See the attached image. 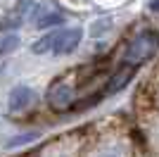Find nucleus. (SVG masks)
Instances as JSON below:
<instances>
[{"instance_id": "f257e3e1", "label": "nucleus", "mask_w": 159, "mask_h": 157, "mask_svg": "<svg viewBox=\"0 0 159 157\" xmlns=\"http://www.w3.org/2000/svg\"><path fill=\"white\" fill-rule=\"evenodd\" d=\"M159 48V33L152 31V29H145V31H140L135 38L128 43L126 52H124V62L128 67H138L143 64L145 59H150L157 52Z\"/></svg>"}, {"instance_id": "f03ea898", "label": "nucleus", "mask_w": 159, "mask_h": 157, "mask_svg": "<svg viewBox=\"0 0 159 157\" xmlns=\"http://www.w3.org/2000/svg\"><path fill=\"white\" fill-rule=\"evenodd\" d=\"M81 29H60L55 31V40H52V52L57 55H69L79 48L81 43Z\"/></svg>"}, {"instance_id": "7ed1b4c3", "label": "nucleus", "mask_w": 159, "mask_h": 157, "mask_svg": "<svg viewBox=\"0 0 159 157\" xmlns=\"http://www.w3.org/2000/svg\"><path fill=\"white\" fill-rule=\"evenodd\" d=\"M48 105H50L52 110H57V112L69 110V107L74 105V91H71V86L62 83V81L52 83V86H50V91H48Z\"/></svg>"}, {"instance_id": "20e7f679", "label": "nucleus", "mask_w": 159, "mask_h": 157, "mask_svg": "<svg viewBox=\"0 0 159 157\" xmlns=\"http://www.w3.org/2000/svg\"><path fill=\"white\" fill-rule=\"evenodd\" d=\"M31 100H33V91L29 86H14L12 93H10V98H7V105H10L12 112H21L31 105Z\"/></svg>"}, {"instance_id": "39448f33", "label": "nucleus", "mask_w": 159, "mask_h": 157, "mask_svg": "<svg viewBox=\"0 0 159 157\" xmlns=\"http://www.w3.org/2000/svg\"><path fill=\"white\" fill-rule=\"evenodd\" d=\"M131 76H133V67L126 64V69H119V72L109 78V83H107L105 93H116V91H121V88H124V86L131 81Z\"/></svg>"}, {"instance_id": "423d86ee", "label": "nucleus", "mask_w": 159, "mask_h": 157, "mask_svg": "<svg viewBox=\"0 0 159 157\" xmlns=\"http://www.w3.org/2000/svg\"><path fill=\"white\" fill-rule=\"evenodd\" d=\"M19 45V38L17 36H5V38H0V55H7V52L17 50Z\"/></svg>"}, {"instance_id": "0eeeda50", "label": "nucleus", "mask_w": 159, "mask_h": 157, "mask_svg": "<svg viewBox=\"0 0 159 157\" xmlns=\"http://www.w3.org/2000/svg\"><path fill=\"white\" fill-rule=\"evenodd\" d=\"M52 40H55V33H48L45 38H40V40L33 43L31 50L33 52H48V50H52Z\"/></svg>"}, {"instance_id": "6e6552de", "label": "nucleus", "mask_w": 159, "mask_h": 157, "mask_svg": "<svg viewBox=\"0 0 159 157\" xmlns=\"http://www.w3.org/2000/svg\"><path fill=\"white\" fill-rule=\"evenodd\" d=\"M62 21H64L62 14H45V17H40V19H38V26H40V29H48V26L62 24Z\"/></svg>"}, {"instance_id": "1a4fd4ad", "label": "nucleus", "mask_w": 159, "mask_h": 157, "mask_svg": "<svg viewBox=\"0 0 159 157\" xmlns=\"http://www.w3.org/2000/svg\"><path fill=\"white\" fill-rule=\"evenodd\" d=\"M33 138H36V136H33V133H29V136H21V138H17V140H12V143H10V145H19V143H29V140H33Z\"/></svg>"}, {"instance_id": "9d476101", "label": "nucleus", "mask_w": 159, "mask_h": 157, "mask_svg": "<svg viewBox=\"0 0 159 157\" xmlns=\"http://www.w3.org/2000/svg\"><path fill=\"white\" fill-rule=\"evenodd\" d=\"M152 10H159V0H154V2H152Z\"/></svg>"}, {"instance_id": "9b49d317", "label": "nucleus", "mask_w": 159, "mask_h": 157, "mask_svg": "<svg viewBox=\"0 0 159 157\" xmlns=\"http://www.w3.org/2000/svg\"><path fill=\"white\" fill-rule=\"evenodd\" d=\"M100 157H116V155H100Z\"/></svg>"}]
</instances>
